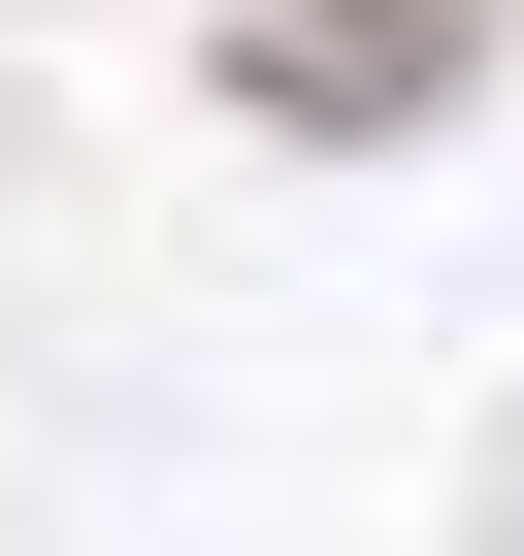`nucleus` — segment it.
<instances>
[{
  "mask_svg": "<svg viewBox=\"0 0 524 556\" xmlns=\"http://www.w3.org/2000/svg\"><path fill=\"white\" fill-rule=\"evenodd\" d=\"M394 66H459V0H296L262 34V99H394Z\"/></svg>",
  "mask_w": 524,
  "mask_h": 556,
  "instance_id": "obj_1",
  "label": "nucleus"
}]
</instances>
